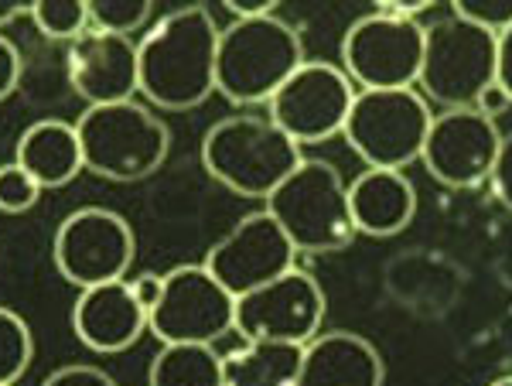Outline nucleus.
Instances as JSON below:
<instances>
[{
    "label": "nucleus",
    "mask_w": 512,
    "mask_h": 386,
    "mask_svg": "<svg viewBox=\"0 0 512 386\" xmlns=\"http://www.w3.org/2000/svg\"><path fill=\"white\" fill-rule=\"evenodd\" d=\"M82 168L106 182H140L164 168L171 154V130L144 103L86 106L76 120Z\"/></svg>",
    "instance_id": "nucleus-4"
},
{
    "label": "nucleus",
    "mask_w": 512,
    "mask_h": 386,
    "mask_svg": "<svg viewBox=\"0 0 512 386\" xmlns=\"http://www.w3.org/2000/svg\"><path fill=\"white\" fill-rule=\"evenodd\" d=\"M236 298L202 264H181L164 274L158 305L147 328L161 346H216L233 332Z\"/></svg>",
    "instance_id": "nucleus-9"
},
{
    "label": "nucleus",
    "mask_w": 512,
    "mask_h": 386,
    "mask_svg": "<svg viewBox=\"0 0 512 386\" xmlns=\"http://www.w3.org/2000/svg\"><path fill=\"white\" fill-rule=\"evenodd\" d=\"M304 346L246 342L222 356V386H294Z\"/></svg>",
    "instance_id": "nucleus-20"
},
{
    "label": "nucleus",
    "mask_w": 512,
    "mask_h": 386,
    "mask_svg": "<svg viewBox=\"0 0 512 386\" xmlns=\"http://www.w3.org/2000/svg\"><path fill=\"white\" fill-rule=\"evenodd\" d=\"M137 236L127 219L103 205H86L62 219L52 240L55 270L79 291L123 281L134 267Z\"/></svg>",
    "instance_id": "nucleus-8"
},
{
    "label": "nucleus",
    "mask_w": 512,
    "mask_h": 386,
    "mask_svg": "<svg viewBox=\"0 0 512 386\" xmlns=\"http://www.w3.org/2000/svg\"><path fill=\"white\" fill-rule=\"evenodd\" d=\"M130 287H134V298L140 301V308L151 315V308L158 305L161 298V287H164V274H154V270H144L137 277H127Z\"/></svg>",
    "instance_id": "nucleus-30"
},
{
    "label": "nucleus",
    "mask_w": 512,
    "mask_h": 386,
    "mask_svg": "<svg viewBox=\"0 0 512 386\" xmlns=\"http://www.w3.org/2000/svg\"><path fill=\"white\" fill-rule=\"evenodd\" d=\"M31 11V4H18V0H0V28H7L11 21L24 18Z\"/></svg>",
    "instance_id": "nucleus-34"
},
{
    "label": "nucleus",
    "mask_w": 512,
    "mask_h": 386,
    "mask_svg": "<svg viewBox=\"0 0 512 386\" xmlns=\"http://www.w3.org/2000/svg\"><path fill=\"white\" fill-rule=\"evenodd\" d=\"M202 267L226 287L233 298L256 291L284 270L297 267V250L267 209L250 212L205 253Z\"/></svg>",
    "instance_id": "nucleus-14"
},
{
    "label": "nucleus",
    "mask_w": 512,
    "mask_h": 386,
    "mask_svg": "<svg viewBox=\"0 0 512 386\" xmlns=\"http://www.w3.org/2000/svg\"><path fill=\"white\" fill-rule=\"evenodd\" d=\"M349 216L355 233L366 236H396L403 233L417 216V188L403 171L366 168L355 175L352 185H345Z\"/></svg>",
    "instance_id": "nucleus-18"
},
{
    "label": "nucleus",
    "mask_w": 512,
    "mask_h": 386,
    "mask_svg": "<svg viewBox=\"0 0 512 386\" xmlns=\"http://www.w3.org/2000/svg\"><path fill=\"white\" fill-rule=\"evenodd\" d=\"M24 82V59L21 52L14 48V41H7L0 35V103L14 93Z\"/></svg>",
    "instance_id": "nucleus-28"
},
{
    "label": "nucleus",
    "mask_w": 512,
    "mask_h": 386,
    "mask_svg": "<svg viewBox=\"0 0 512 386\" xmlns=\"http://www.w3.org/2000/svg\"><path fill=\"white\" fill-rule=\"evenodd\" d=\"M31 24L38 28L41 38L65 41L72 45L79 35L89 31V11L86 0H35L28 11Z\"/></svg>",
    "instance_id": "nucleus-23"
},
{
    "label": "nucleus",
    "mask_w": 512,
    "mask_h": 386,
    "mask_svg": "<svg viewBox=\"0 0 512 386\" xmlns=\"http://www.w3.org/2000/svg\"><path fill=\"white\" fill-rule=\"evenodd\" d=\"M219 24L209 7L164 14L137 45V93L158 110H195L216 93Z\"/></svg>",
    "instance_id": "nucleus-1"
},
{
    "label": "nucleus",
    "mask_w": 512,
    "mask_h": 386,
    "mask_svg": "<svg viewBox=\"0 0 512 386\" xmlns=\"http://www.w3.org/2000/svg\"><path fill=\"white\" fill-rule=\"evenodd\" d=\"M226 11L233 14L236 21H250V18L277 14V4L274 0H226Z\"/></svg>",
    "instance_id": "nucleus-32"
},
{
    "label": "nucleus",
    "mask_w": 512,
    "mask_h": 386,
    "mask_svg": "<svg viewBox=\"0 0 512 386\" xmlns=\"http://www.w3.org/2000/svg\"><path fill=\"white\" fill-rule=\"evenodd\" d=\"M386 363L369 339L345 328L318 332L304 346L294 386H383Z\"/></svg>",
    "instance_id": "nucleus-17"
},
{
    "label": "nucleus",
    "mask_w": 512,
    "mask_h": 386,
    "mask_svg": "<svg viewBox=\"0 0 512 386\" xmlns=\"http://www.w3.org/2000/svg\"><path fill=\"white\" fill-rule=\"evenodd\" d=\"M72 332L86 349L113 356V352H127L147 332V311L134 298L127 277L96 284L79 291L72 305Z\"/></svg>",
    "instance_id": "nucleus-16"
},
{
    "label": "nucleus",
    "mask_w": 512,
    "mask_h": 386,
    "mask_svg": "<svg viewBox=\"0 0 512 386\" xmlns=\"http://www.w3.org/2000/svg\"><path fill=\"white\" fill-rule=\"evenodd\" d=\"M151 386H222L216 346H164L147 369Z\"/></svg>",
    "instance_id": "nucleus-21"
},
{
    "label": "nucleus",
    "mask_w": 512,
    "mask_h": 386,
    "mask_svg": "<svg viewBox=\"0 0 512 386\" xmlns=\"http://www.w3.org/2000/svg\"><path fill=\"white\" fill-rule=\"evenodd\" d=\"M301 147L287 141L267 117L233 113L202 137V168L239 199H263L301 164Z\"/></svg>",
    "instance_id": "nucleus-3"
},
{
    "label": "nucleus",
    "mask_w": 512,
    "mask_h": 386,
    "mask_svg": "<svg viewBox=\"0 0 512 386\" xmlns=\"http://www.w3.org/2000/svg\"><path fill=\"white\" fill-rule=\"evenodd\" d=\"M14 164H21L31 178L45 188H65L82 175V147L76 123H65L55 117H45L31 123L18 137L14 147Z\"/></svg>",
    "instance_id": "nucleus-19"
},
{
    "label": "nucleus",
    "mask_w": 512,
    "mask_h": 386,
    "mask_svg": "<svg viewBox=\"0 0 512 386\" xmlns=\"http://www.w3.org/2000/svg\"><path fill=\"white\" fill-rule=\"evenodd\" d=\"M509 178H512V171H509V141H506V147L499 151V158H495L492 171H489L492 192L499 195V199L506 202V205H509Z\"/></svg>",
    "instance_id": "nucleus-33"
},
{
    "label": "nucleus",
    "mask_w": 512,
    "mask_h": 386,
    "mask_svg": "<svg viewBox=\"0 0 512 386\" xmlns=\"http://www.w3.org/2000/svg\"><path fill=\"white\" fill-rule=\"evenodd\" d=\"M451 14L478 31H489V35L512 31V7L506 0H454Z\"/></svg>",
    "instance_id": "nucleus-26"
},
{
    "label": "nucleus",
    "mask_w": 512,
    "mask_h": 386,
    "mask_svg": "<svg viewBox=\"0 0 512 386\" xmlns=\"http://www.w3.org/2000/svg\"><path fill=\"white\" fill-rule=\"evenodd\" d=\"M267 212L284 229L297 257L338 253L355 240L345 182L328 161L301 158L291 175L267 195Z\"/></svg>",
    "instance_id": "nucleus-5"
},
{
    "label": "nucleus",
    "mask_w": 512,
    "mask_h": 386,
    "mask_svg": "<svg viewBox=\"0 0 512 386\" xmlns=\"http://www.w3.org/2000/svg\"><path fill=\"white\" fill-rule=\"evenodd\" d=\"M65 82L86 106L127 103L137 96V41L86 31L65 52Z\"/></svg>",
    "instance_id": "nucleus-15"
},
{
    "label": "nucleus",
    "mask_w": 512,
    "mask_h": 386,
    "mask_svg": "<svg viewBox=\"0 0 512 386\" xmlns=\"http://www.w3.org/2000/svg\"><path fill=\"white\" fill-rule=\"evenodd\" d=\"M41 202V185L21 164H0V212L7 216H21V212L35 209Z\"/></svg>",
    "instance_id": "nucleus-25"
},
{
    "label": "nucleus",
    "mask_w": 512,
    "mask_h": 386,
    "mask_svg": "<svg viewBox=\"0 0 512 386\" xmlns=\"http://www.w3.org/2000/svg\"><path fill=\"white\" fill-rule=\"evenodd\" d=\"M89 11V31H103V35L134 38L151 18L154 4L151 0H86Z\"/></svg>",
    "instance_id": "nucleus-24"
},
{
    "label": "nucleus",
    "mask_w": 512,
    "mask_h": 386,
    "mask_svg": "<svg viewBox=\"0 0 512 386\" xmlns=\"http://www.w3.org/2000/svg\"><path fill=\"white\" fill-rule=\"evenodd\" d=\"M495 38L454 14L424 28V52H420L417 86L424 100L441 110H468L475 96L495 82ZM414 86V89H417Z\"/></svg>",
    "instance_id": "nucleus-7"
},
{
    "label": "nucleus",
    "mask_w": 512,
    "mask_h": 386,
    "mask_svg": "<svg viewBox=\"0 0 512 386\" xmlns=\"http://www.w3.org/2000/svg\"><path fill=\"white\" fill-rule=\"evenodd\" d=\"M431 117L417 89H355L342 137L366 168L403 171L420 161Z\"/></svg>",
    "instance_id": "nucleus-6"
},
{
    "label": "nucleus",
    "mask_w": 512,
    "mask_h": 386,
    "mask_svg": "<svg viewBox=\"0 0 512 386\" xmlns=\"http://www.w3.org/2000/svg\"><path fill=\"white\" fill-rule=\"evenodd\" d=\"M434 0H386V4L376 7V14H386V18H403V21H417L424 11H431Z\"/></svg>",
    "instance_id": "nucleus-31"
},
{
    "label": "nucleus",
    "mask_w": 512,
    "mask_h": 386,
    "mask_svg": "<svg viewBox=\"0 0 512 386\" xmlns=\"http://www.w3.org/2000/svg\"><path fill=\"white\" fill-rule=\"evenodd\" d=\"M502 147H506V134L499 130V123L485 120L472 106L441 110L431 117L420 161L434 182L448 188H478L489 182V171Z\"/></svg>",
    "instance_id": "nucleus-13"
},
{
    "label": "nucleus",
    "mask_w": 512,
    "mask_h": 386,
    "mask_svg": "<svg viewBox=\"0 0 512 386\" xmlns=\"http://www.w3.org/2000/svg\"><path fill=\"white\" fill-rule=\"evenodd\" d=\"M41 386H120V383L99 366L72 363V366L55 369L52 376H45V383H41Z\"/></svg>",
    "instance_id": "nucleus-27"
},
{
    "label": "nucleus",
    "mask_w": 512,
    "mask_h": 386,
    "mask_svg": "<svg viewBox=\"0 0 512 386\" xmlns=\"http://www.w3.org/2000/svg\"><path fill=\"white\" fill-rule=\"evenodd\" d=\"M424 52V24L366 14L345 31L342 65L355 89H414Z\"/></svg>",
    "instance_id": "nucleus-12"
},
{
    "label": "nucleus",
    "mask_w": 512,
    "mask_h": 386,
    "mask_svg": "<svg viewBox=\"0 0 512 386\" xmlns=\"http://www.w3.org/2000/svg\"><path fill=\"white\" fill-rule=\"evenodd\" d=\"M355 86L338 65L304 59L301 69L270 96L267 120L297 147L325 144L342 134Z\"/></svg>",
    "instance_id": "nucleus-10"
},
{
    "label": "nucleus",
    "mask_w": 512,
    "mask_h": 386,
    "mask_svg": "<svg viewBox=\"0 0 512 386\" xmlns=\"http://www.w3.org/2000/svg\"><path fill=\"white\" fill-rule=\"evenodd\" d=\"M509 106H512V89L509 86H499V82H489V86H485L482 93L475 96L472 110L482 113L485 120L499 123L509 113Z\"/></svg>",
    "instance_id": "nucleus-29"
},
{
    "label": "nucleus",
    "mask_w": 512,
    "mask_h": 386,
    "mask_svg": "<svg viewBox=\"0 0 512 386\" xmlns=\"http://www.w3.org/2000/svg\"><path fill=\"white\" fill-rule=\"evenodd\" d=\"M325 322V291L308 270L291 267L274 281L236 298L233 328L246 342L308 346Z\"/></svg>",
    "instance_id": "nucleus-11"
},
{
    "label": "nucleus",
    "mask_w": 512,
    "mask_h": 386,
    "mask_svg": "<svg viewBox=\"0 0 512 386\" xmlns=\"http://www.w3.org/2000/svg\"><path fill=\"white\" fill-rule=\"evenodd\" d=\"M35 359V335L18 311L0 305V386H14Z\"/></svg>",
    "instance_id": "nucleus-22"
},
{
    "label": "nucleus",
    "mask_w": 512,
    "mask_h": 386,
    "mask_svg": "<svg viewBox=\"0 0 512 386\" xmlns=\"http://www.w3.org/2000/svg\"><path fill=\"white\" fill-rule=\"evenodd\" d=\"M489 386H512V380H509V376H502V380H492Z\"/></svg>",
    "instance_id": "nucleus-35"
},
{
    "label": "nucleus",
    "mask_w": 512,
    "mask_h": 386,
    "mask_svg": "<svg viewBox=\"0 0 512 386\" xmlns=\"http://www.w3.org/2000/svg\"><path fill=\"white\" fill-rule=\"evenodd\" d=\"M304 65V41L291 21H233L219 31L216 93L233 106H267L270 96Z\"/></svg>",
    "instance_id": "nucleus-2"
}]
</instances>
